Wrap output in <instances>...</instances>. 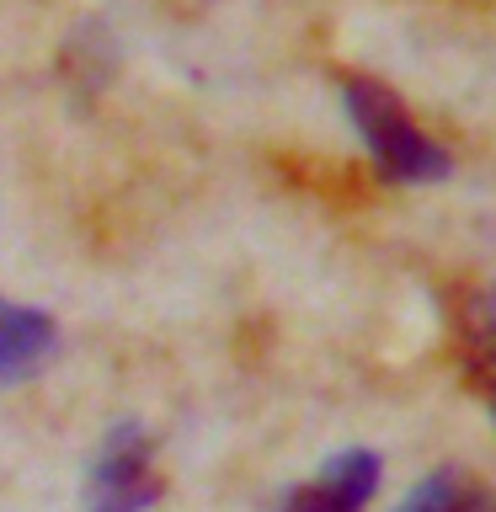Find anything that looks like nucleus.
Wrapping results in <instances>:
<instances>
[{"mask_svg": "<svg viewBox=\"0 0 496 512\" xmlns=\"http://www.w3.org/2000/svg\"><path fill=\"white\" fill-rule=\"evenodd\" d=\"M379 491V454L347 448L320 464L315 480H304L278 502V512H363Z\"/></svg>", "mask_w": 496, "mask_h": 512, "instance_id": "obj_3", "label": "nucleus"}, {"mask_svg": "<svg viewBox=\"0 0 496 512\" xmlns=\"http://www.w3.org/2000/svg\"><path fill=\"white\" fill-rule=\"evenodd\" d=\"M155 502V438L139 422H118L86 470V512H150Z\"/></svg>", "mask_w": 496, "mask_h": 512, "instance_id": "obj_2", "label": "nucleus"}, {"mask_svg": "<svg viewBox=\"0 0 496 512\" xmlns=\"http://www.w3.org/2000/svg\"><path fill=\"white\" fill-rule=\"evenodd\" d=\"M342 102H347V118H352V128H358L363 150L374 155L384 182H443V176L454 171L448 150L411 123L406 102H400L390 86L347 75L342 80Z\"/></svg>", "mask_w": 496, "mask_h": 512, "instance_id": "obj_1", "label": "nucleus"}, {"mask_svg": "<svg viewBox=\"0 0 496 512\" xmlns=\"http://www.w3.org/2000/svg\"><path fill=\"white\" fill-rule=\"evenodd\" d=\"M395 512H496V491L448 464V470H432L427 480H416Z\"/></svg>", "mask_w": 496, "mask_h": 512, "instance_id": "obj_6", "label": "nucleus"}, {"mask_svg": "<svg viewBox=\"0 0 496 512\" xmlns=\"http://www.w3.org/2000/svg\"><path fill=\"white\" fill-rule=\"evenodd\" d=\"M54 347H59L54 315L32 310V304H16V299H0V384L38 374L54 358Z\"/></svg>", "mask_w": 496, "mask_h": 512, "instance_id": "obj_4", "label": "nucleus"}, {"mask_svg": "<svg viewBox=\"0 0 496 512\" xmlns=\"http://www.w3.org/2000/svg\"><path fill=\"white\" fill-rule=\"evenodd\" d=\"M459 358L496 422V294L475 288V294L459 299Z\"/></svg>", "mask_w": 496, "mask_h": 512, "instance_id": "obj_5", "label": "nucleus"}]
</instances>
